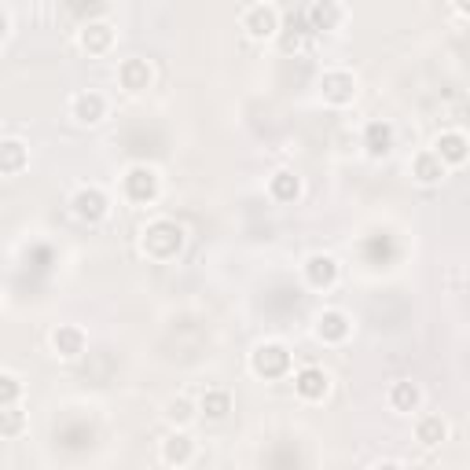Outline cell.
Instances as JSON below:
<instances>
[{
  "instance_id": "1",
  "label": "cell",
  "mask_w": 470,
  "mask_h": 470,
  "mask_svg": "<svg viewBox=\"0 0 470 470\" xmlns=\"http://www.w3.org/2000/svg\"><path fill=\"white\" fill-rule=\"evenodd\" d=\"M184 246V228L177 220H151L143 228V254L155 261H173Z\"/></svg>"
},
{
  "instance_id": "2",
  "label": "cell",
  "mask_w": 470,
  "mask_h": 470,
  "mask_svg": "<svg viewBox=\"0 0 470 470\" xmlns=\"http://www.w3.org/2000/svg\"><path fill=\"white\" fill-rule=\"evenodd\" d=\"M250 371L258 379H283L290 371V353L280 342H265L250 353Z\"/></svg>"
},
{
  "instance_id": "3",
  "label": "cell",
  "mask_w": 470,
  "mask_h": 470,
  "mask_svg": "<svg viewBox=\"0 0 470 470\" xmlns=\"http://www.w3.org/2000/svg\"><path fill=\"white\" fill-rule=\"evenodd\" d=\"M121 188H126V199L136 203V206H147V203H155L158 199V173L151 166H133L126 173V181H121Z\"/></svg>"
},
{
  "instance_id": "4",
  "label": "cell",
  "mask_w": 470,
  "mask_h": 470,
  "mask_svg": "<svg viewBox=\"0 0 470 470\" xmlns=\"http://www.w3.org/2000/svg\"><path fill=\"white\" fill-rule=\"evenodd\" d=\"M70 210L78 220H85V225H100V220L111 213V199L100 188H78L70 199Z\"/></svg>"
},
{
  "instance_id": "5",
  "label": "cell",
  "mask_w": 470,
  "mask_h": 470,
  "mask_svg": "<svg viewBox=\"0 0 470 470\" xmlns=\"http://www.w3.org/2000/svg\"><path fill=\"white\" fill-rule=\"evenodd\" d=\"M320 96H324V104H331V107H350L357 100V78L350 70H327L324 78H320Z\"/></svg>"
},
{
  "instance_id": "6",
  "label": "cell",
  "mask_w": 470,
  "mask_h": 470,
  "mask_svg": "<svg viewBox=\"0 0 470 470\" xmlns=\"http://www.w3.org/2000/svg\"><path fill=\"white\" fill-rule=\"evenodd\" d=\"M243 30L246 37H254V41H268V37H276L280 34V15L272 4H254V8H246L243 12Z\"/></svg>"
},
{
  "instance_id": "7",
  "label": "cell",
  "mask_w": 470,
  "mask_h": 470,
  "mask_svg": "<svg viewBox=\"0 0 470 470\" xmlns=\"http://www.w3.org/2000/svg\"><path fill=\"white\" fill-rule=\"evenodd\" d=\"M305 19L312 34H331L345 22V8H342V0H312Z\"/></svg>"
},
{
  "instance_id": "8",
  "label": "cell",
  "mask_w": 470,
  "mask_h": 470,
  "mask_svg": "<svg viewBox=\"0 0 470 470\" xmlns=\"http://www.w3.org/2000/svg\"><path fill=\"white\" fill-rule=\"evenodd\" d=\"M350 335H353V324H350V316H345L342 309H324V312H320V320H316V338L320 342L342 345Z\"/></svg>"
},
{
  "instance_id": "9",
  "label": "cell",
  "mask_w": 470,
  "mask_h": 470,
  "mask_svg": "<svg viewBox=\"0 0 470 470\" xmlns=\"http://www.w3.org/2000/svg\"><path fill=\"white\" fill-rule=\"evenodd\" d=\"M327 389H331V379H327V371L324 367H302L298 375H294V393H298L302 401H324L327 397Z\"/></svg>"
},
{
  "instance_id": "10",
  "label": "cell",
  "mask_w": 470,
  "mask_h": 470,
  "mask_svg": "<svg viewBox=\"0 0 470 470\" xmlns=\"http://www.w3.org/2000/svg\"><path fill=\"white\" fill-rule=\"evenodd\" d=\"M70 114L78 126H100L104 114H107V100L100 92H78L70 100Z\"/></svg>"
},
{
  "instance_id": "11",
  "label": "cell",
  "mask_w": 470,
  "mask_h": 470,
  "mask_svg": "<svg viewBox=\"0 0 470 470\" xmlns=\"http://www.w3.org/2000/svg\"><path fill=\"white\" fill-rule=\"evenodd\" d=\"M85 345H89V338H85V331H81L78 324H59V327L52 331V350H56V357H63V360H78V357L85 353Z\"/></svg>"
},
{
  "instance_id": "12",
  "label": "cell",
  "mask_w": 470,
  "mask_h": 470,
  "mask_svg": "<svg viewBox=\"0 0 470 470\" xmlns=\"http://www.w3.org/2000/svg\"><path fill=\"white\" fill-rule=\"evenodd\" d=\"M151 63L147 59H121L118 63V85L126 89V92H143V89H151Z\"/></svg>"
},
{
  "instance_id": "13",
  "label": "cell",
  "mask_w": 470,
  "mask_h": 470,
  "mask_svg": "<svg viewBox=\"0 0 470 470\" xmlns=\"http://www.w3.org/2000/svg\"><path fill=\"white\" fill-rule=\"evenodd\" d=\"M305 283L316 290H331L338 283V261L331 254H312L305 261Z\"/></svg>"
},
{
  "instance_id": "14",
  "label": "cell",
  "mask_w": 470,
  "mask_h": 470,
  "mask_svg": "<svg viewBox=\"0 0 470 470\" xmlns=\"http://www.w3.org/2000/svg\"><path fill=\"white\" fill-rule=\"evenodd\" d=\"M364 147L371 158H386L393 151V126L389 121H367L364 126Z\"/></svg>"
},
{
  "instance_id": "15",
  "label": "cell",
  "mask_w": 470,
  "mask_h": 470,
  "mask_svg": "<svg viewBox=\"0 0 470 470\" xmlns=\"http://www.w3.org/2000/svg\"><path fill=\"white\" fill-rule=\"evenodd\" d=\"M30 166V147L22 140H0V173L4 177H15Z\"/></svg>"
},
{
  "instance_id": "16",
  "label": "cell",
  "mask_w": 470,
  "mask_h": 470,
  "mask_svg": "<svg viewBox=\"0 0 470 470\" xmlns=\"http://www.w3.org/2000/svg\"><path fill=\"white\" fill-rule=\"evenodd\" d=\"M114 44V27L111 22H89V27L81 30V48L89 56H107Z\"/></svg>"
},
{
  "instance_id": "17",
  "label": "cell",
  "mask_w": 470,
  "mask_h": 470,
  "mask_svg": "<svg viewBox=\"0 0 470 470\" xmlns=\"http://www.w3.org/2000/svg\"><path fill=\"white\" fill-rule=\"evenodd\" d=\"M444 169H449V166H444L434 151H419L415 158H412V177L419 181V184H441L444 181Z\"/></svg>"
},
{
  "instance_id": "18",
  "label": "cell",
  "mask_w": 470,
  "mask_h": 470,
  "mask_svg": "<svg viewBox=\"0 0 470 470\" xmlns=\"http://www.w3.org/2000/svg\"><path fill=\"white\" fill-rule=\"evenodd\" d=\"M195 459V441L188 434H169L162 441V463L169 466H188Z\"/></svg>"
},
{
  "instance_id": "19",
  "label": "cell",
  "mask_w": 470,
  "mask_h": 470,
  "mask_svg": "<svg viewBox=\"0 0 470 470\" xmlns=\"http://www.w3.org/2000/svg\"><path fill=\"white\" fill-rule=\"evenodd\" d=\"M419 401H423V393H419L415 382L401 379V382H393V386H389V408L397 412V415H412V412L419 408Z\"/></svg>"
},
{
  "instance_id": "20",
  "label": "cell",
  "mask_w": 470,
  "mask_h": 470,
  "mask_svg": "<svg viewBox=\"0 0 470 470\" xmlns=\"http://www.w3.org/2000/svg\"><path fill=\"white\" fill-rule=\"evenodd\" d=\"M434 155L444 162V166H463L466 162V136L463 133H441L437 136V147Z\"/></svg>"
},
{
  "instance_id": "21",
  "label": "cell",
  "mask_w": 470,
  "mask_h": 470,
  "mask_svg": "<svg viewBox=\"0 0 470 470\" xmlns=\"http://www.w3.org/2000/svg\"><path fill=\"white\" fill-rule=\"evenodd\" d=\"M268 195L276 203H294L302 195V181L294 177L290 169H280V173H272V181H268Z\"/></svg>"
},
{
  "instance_id": "22",
  "label": "cell",
  "mask_w": 470,
  "mask_h": 470,
  "mask_svg": "<svg viewBox=\"0 0 470 470\" xmlns=\"http://www.w3.org/2000/svg\"><path fill=\"white\" fill-rule=\"evenodd\" d=\"M444 437H449V423H444L441 415H423V419L415 423V441L427 444V449H437Z\"/></svg>"
},
{
  "instance_id": "23",
  "label": "cell",
  "mask_w": 470,
  "mask_h": 470,
  "mask_svg": "<svg viewBox=\"0 0 470 470\" xmlns=\"http://www.w3.org/2000/svg\"><path fill=\"white\" fill-rule=\"evenodd\" d=\"M199 412L206 419H213V423L228 419V412H232V393L228 389H206L203 397H199Z\"/></svg>"
},
{
  "instance_id": "24",
  "label": "cell",
  "mask_w": 470,
  "mask_h": 470,
  "mask_svg": "<svg viewBox=\"0 0 470 470\" xmlns=\"http://www.w3.org/2000/svg\"><path fill=\"white\" fill-rule=\"evenodd\" d=\"M22 430H27V412H22L19 405H0V437H19Z\"/></svg>"
},
{
  "instance_id": "25",
  "label": "cell",
  "mask_w": 470,
  "mask_h": 470,
  "mask_svg": "<svg viewBox=\"0 0 470 470\" xmlns=\"http://www.w3.org/2000/svg\"><path fill=\"white\" fill-rule=\"evenodd\" d=\"M166 419L173 427H188L191 419H195V405L188 401V397H173L169 405H166Z\"/></svg>"
},
{
  "instance_id": "26",
  "label": "cell",
  "mask_w": 470,
  "mask_h": 470,
  "mask_svg": "<svg viewBox=\"0 0 470 470\" xmlns=\"http://www.w3.org/2000/svg\"><path fill=\"white\" fill-rule=\"evenodd\" d=\"M22 397V379L12 371H0V405H19Z\"/></svg>"
},
{
  "instance_id": "27",
  "label": "cell",
  "mask_w": 470,
  "mask_h": 470,
  "mask_svg": "<svg viewBox=\"0 0 470 470\" xmlns=\"http://www.w3.org/2000/svg\"><path fill=\"white\" fill-rule=\"evenodd\" d=\"M8 30H12V22H8V15H4V12H0V41L8 37Z\"/></svg>"
},
{
  "instance_id": "28",
  "label": "cell",
  "mask_w": 470,
  "mask_h": 470,
  "mask_svg": "<svg viewBox=\"0 0 470 470\" xmlns=\"http://www.w3.org/2000/svg\"><path fill=\"white\" fill-rule=\"evenodd\" d=\"M456 12H459V15H466V12H470V4H466V0H456Z\"/></svg>"
}]
</instances>
